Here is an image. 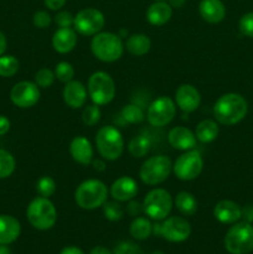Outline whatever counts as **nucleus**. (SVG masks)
Segmentation results:
<instances>
[{
	"mask_svg": "<svg viewBox=\"0 0 253 254\" xmlns=\"http://www.w3.org/2000/svg\"><path fill=\"white\" fill-rule=\"evenodd\" d=\"M151 254H164V253L160 252V251H155V252H153Z\"/></svg>",
	"mask_w": 253,
	"mask_h": 254,
	"instance_id": "864d4df0",
	"label": "nucleus"
},
{
	"mask_svg": "<svg viewBox=\"0 0 253 254\" xmlns=\"http://www.w3.org/2000/svg\"><path fill=\"white\" fill-rule=\"evenodd\" d=\"M102 207H103V215L107 220L117 222L123 218L124 210L121 203L116 202V201H106Z\"/></svg>",
	"mask_w": 253,
	"mask_h": 254,
	"instance_id": "473e14b6",
	"label": "nucleus"
},
{
	"mask_svg": "<svg viewBox=\"0 0 253 254\" xmlns=\"http://www.w3.org/2000/svg\"><path fill=\"white\" fill-rule=\"evenodd\" d=\"M15 166V159L9 151L0 149V179H6L14 173Z\"/></svg>",
	"mask_w": 253,
	"mask_h": 254,
	"instance_id": "7c9ffc66",
	"label": "nucleus"
},
{
	"mask_svg": "<svg viewBox=\"0 0 253 254\" xmlns=\"http://www.w3.org/2000/svg\"><path fill=\"white\" fill-rule=\"evenodd\" d=\"M89 254H113V253H112L109 250H107V248L98 246V247H94L93 250L89 252Z\"/></svg>",
	"mask_w": 253,
	"mask_h": 254,
	"instance_id": "09e8293b",
	"label": "nucleus"
},
{
	"mask_svg": "<svg viewBox=\"0 0 253 254\" xmlns=\"http://www.w3.org/2000/svg\"><path fill=\"white\" fill-rule=\"evenodd\" d=\"M173 170V164L169 156L155 155L146 159L140 166L139 176L146 185H159L164 183Z\"/></svg>",
	"mask_w": 253,
	"mask_h": 254,
	"instance_id": "0eeeda50",
	"label": "nucleus"
},
{
	"mask_svg": "<svg viewBox=\"0 0 253 254\" xmlns=\"http://www.w3.org/2000/svg\"><path fill=\"white\" fill-rule=\"evenodd\" d=\"M151 41L146 35L134 34L126 39V49L133 56H143L150 51Z\"/></svg>",
	"mask_w": 253,
	"mask_h": 254,
	"instance_id": "393cba45",
	"label": "nucleus"
},
{
	"mask_svg": "<svg viewBox=\"0 0 253 254\" xmlns=\"http://www.w3.org/2000/svg\"><path fill=\"white\" fill-rule=\"evenodd\" d=\"M213 216L216 220L225 225L236 223L241 218V207L231 200H222L213 207Z\"/></svg>",
	"mask_w": 253,
	"mask_h": 254,
	"instance_id": "412c9836",
	"label": "nucleus"
},
{
	"mask_svg": "<svg viewBox=\"0 0 253 254\" xmlns=\"http://www.w3.org/2000/svg\"><path fill=\"white\" fill-rule=\"evenodd\" d=\"M96 146L102 158L111 161L117 160L124 151L123 136L116 127H102L96 134Z\"/></svg>",
	"mask_w": 253,
	"mask_h": 254,
	"instance_id": "39448f33",
	"label": "nucleus"
},
{
	"mask_svg": "<svg viewBox=\"0 0 253 254\" xmlns=\"http://www.w3.org/2000/svg\"><path fill=\"white\" fill-rule=\"evenodd\" d=\"M10 129V121L5 116H0V136L5 135Z\"/></svg>",
	"mask_w": 253,
	"mask_h": 254,
	"instance_id": "a18cd8bd",
	"label": "nucleus"
},
{
	"mask_svg": "<svg viewBox=\"0 0 253 254\" xmlns=\"http://www.w3.org/2000/svg\"><path fill=\"white\" fill-rule=\"evenodd\" d=\"M60 254H84V253L81 248L74 247V246H69V247H64L63 250L60 252Z\"/></svg>",
	"mask_w": 253,
	"mask_h": 254,
	"instance_id": "49530a36",
	"label": "nucleus"
},
{
	"mask_svg": "<svg viewBox=\"0 0 253 254\" xmlns=\"http://www.w3.org/2000/svg\"><path fill=\"white\" fill-rule=\"evenodd\" d=\"M141 212H143V205L139 203L138 201L130 200V202H129L128 206H126V213L133 216V217H136V216L140 215Z\"/></svg>",
	"mask_w": 253,
	"mask_h": 254,
	"instance_id": "79ce46f5",
	"label": "nucleus"
},
{
	"mask_svg": "<svg viewBox=\"0 0 253 254\" xmlns=\"http://www.w3.org/2000/svg\"><path fill=\"white\" fill-rule=\"evenodd\" d=\"M30 225L39 231H47L55 226L57 221V211L54 203L46 197L34 198L26 210Z\"/></svg>",
	"mask_w": 253,
	"mask_h": 254,
	"instance_id": "7ed1b4c3",
	"label": "nucleus"
},
{
	"mask_svg": "<svg viewBox=\"0 0 253 254\" xmlns=\"http://www.w3.org/2000/svg\"><path fill=\"white\" fill-rule=\"evenodd\" d=\"M203 160L197 150H188L181 154L173 165V171L179 180L191 181L198 178L202 171Z\"/></svg>",
	"mask_w": 253,
	"mask_h": 254,
	"instance_id": "9d476101",
	"label": "nucleus"
},
{
	"mask_svg": "<svg viewBox=\"0 0 253 254\" xmlns=\"http://www.w3.org/2000/svg\"><path fill=\"white\" fill-rule=\"evenodd\" d=\"M241 218H243L245 222H253V206L248 205L241 208Z\"/></svg>",
	"mask_w": 253,
	"mask_h": 254,
	"instance_id": "37998d69",
	"label": "nucleus"
},
{
	"mask_svg": "<svg viewBox=\"0 0 253 254\" xmlns=\"http://www.w3.org/2000/svg\"><path fill=\"white\" fill-rule=\"evenodd\" d=\"M169 144L176 150H192L196 146V135L195 133L185 127H175L171 129L168 134Z\"/></svg>",
	"mask_w": 253,
	"mask_h": 254,
	"instance_id": "f3484780",
	"label": "nucleus"
},
{
	"mask_svg": "<svg viewBox=\"0 0 253 254\" xmlns=\"http://www.w3.org/2000/svg\"><path fill=\"white\" fill-rule=\"evenodd\" d=\"M87 89L83 84L79 81H72L67 82L64 86L63 92H62V97H63L64 103L68 107L73 109H78L84 106L87 101Z\"/></svg>",
	"mask_w": 253,
	"mask_h": 254,
	"instance_id": "6ab92c4d",
	"label": "nucleus"
},
{
	"mask_svg": "<svg viewBox=\"0 0 253 254\" xmlns=\"http://www.w3.org/2000/svg\"><path fill=\"white\" fill-rule=\"evenodd\" d=\"M102 112L99 109V107L97 104H91V106H87L86 108L82 112V122L83 124H86L87 127H93L101 121Z\"/></svg>",
	"mask_w": 253,
	"mask_h": 254,
	"instance_id": "f704fd0d",
	"label": "nucleus"
},
{
	"mask_svg": "<svg viewBox=\"0 0 253 254\" xmlns=\"http://www.w3.org/2000/svg\"><path fill=\"white\" fill-rule=\"evenodd\" d=\"M218 129L217 123L212 119H205V121L200 122L196 127L195 135L197 140H200L201 143H211V141L215 140L218 135Z\"/></svg>",
	"mask_w": 253,
	"mask_h": 254,
	"instance_id": "a878e982",
	"label": "nucleus"
},
{
	"mask_svg": "<svg viewBox=\"0 0 253 254\" xmlns=\"http://www.w3.org/2000/svg\"><path fill=\"white\" fill-rule=\"evenodd\" d=\"M20 64L16 57L11 56V55L0 56V77H4V78L12 77L17 73Z\"/></svg>",
	"mask_w": 253,
	"mask_h": 254,
	"instance_id": "c756f323",
	"label": "nucleus"
},
{
	"mask_svg": "<svg viewBox=\"0 0 253 254\" xmlns=\"http://www.w3.org/2000/svg\"><path fill=\"white\" fill-rule=\"evenodd\" d=\"M191 235V226L185 218L173 216L160 225V236L173 243H180L188 240Z\"/></svg>",
	"mask_w": 253,
	"mask_h": 254,
	"instance_id": "4468645a",
	"label": "nucleus"
},
{
	"mask_svg": "<svg viewBox=\"0 0 253 254\" xmlns=\"http://www.w3.org/2000/svg\"><path fill=\"white\" fill-rule=\"evenodd\" d=\"M77 35L71 27H60L52 36V46L59 54H68L76 47Z\"/></svg>",
	"mask_w": 253,
	"mask_h": 254,
	"instance_id": "aec40b11",
	"label": "nucleus"
},
{
	"mask_svg": "<svg viewBox=\"0 0 253 254\" xmlns=\"http://www.w3.org/2000/svg\"><path fill=\"white\" fill-rule=\"evenodd\" d=\"M0 254H11V252L5 245H0Z\"/></svg>",
	"mask_w": 253,
	"mask_h": 254,
	"instance_id": "603ef678",
	"label": "nucleus"
},
{
	"mask_svg": "<svg viewBox=\"0 0 253 254\" xmlns=\"http://www.w3.org/2000/svg\"><path fill=\"white\" fill-rule=\"evenodd\" d=\"M74 16H72V14L69 11H60L57 12L56 16H55V22L57 24V26L60 27H71L73 26Z\"/></svg>",
	"mask_w": 253,
	"mask_h": 254,
	"instance_id": "a19ab883",
	"label": "nucleus"
},
{
	"mask_svg": "<svg viewBox=\"0 0 253 254\" xmlns=\"http://www.w3.org/2000/svg\"><path fill=\"white\" fill-rule=\"evenodd\" d=\"M155 1H163V0H155Z\"/></svg>",
	"mask_w": 253,
	"mask_h": 254,
	"instance_id": "5fc2aeb1",
	"label": "nucleus"
},
{
	"mask_svg": "<svg viewBox=\"0 0 253 254\" xmlns=\"http://www.w3.org/2000/svg\"><path fill=\"white\" fill-rule=\"evenodd\" d=\"M138 193V184L133 178L122 176L117 179L111 186V195L119 202H126L133 200Z\"/></svg>",
	"mask_w": 253,
	"mask_h": 254,
	"instance_id": "dca6fc26",
	"label": "nucleus"
},
{
	"mask_svg": "<svg viewBox=\"0 0 253 254\" xmlns=\"http://www.w3.org/2000/svg\"><path fill=\"white\" fill-rule=\"evenodd\" d=\"M55 72H52L49 68H41L36 72L35 74V83L40 87V88H49L52 86L55 81Z\"/></svg>",
	"mask_w": 253,
	"mask_h": 254,
	"instance_id": "e433bc0d",
	"label": "nucleus"
},
{
	"mask_svg": "<svg viewBox=\"0 0 253 254\" xmlns=\"http://www.w3.org/2000/svg\"><path fill=\"white\" fill-rule=\"evenodd\" d=\"M113 254H143V251L135 243L124 241L117 246Z\"/></svg>",
	"mask_w": 253,
	"mask_h": 254,
	"instance_id": "58836bf2",
	"label": "nucleus"
},
{
	"mask_svg": "<svg viewBox=\"0 0 253 254\" xmlns=\"http://www.w3.org/2000/svg\"><path fill=\"white\" fill-rule=\"evenodd\" d=\"M55 76L59 81L67 83V82L72 81L74 77V68L71 64L66 61H62L56 64L55 67Z\"/></svg>",
	"mask_w": 253,
	"mask_h": 254,
	"instance_id": "c9c22d12",
	"label": "nucleus"
},
{
	"mask_svg": "<svg viewBox=\"0 0 253 254\" xmlns=\"http://www.w3.org/2000/svg\"><path fill=\"white\" fill-rule=\"evenodd\" d=\"M175 103L185 113L195 112L201 103L200 92L192 84H181L175 92Z\"/></svg>",
	"mask_w": 253,
	"mask_h": 254,
	"instance_id": "2eb2a0df",
	"label": "nucleus"
},
{
	"mask_svg": "<svg viewBox=\"0 0 253 254\" xmlns=\"http://www.w3.org/2000/svg\"><path fill=\"white\" fill-rule=\"evenodd\" d=\"M185 1L186 0H169V4H170L171 7H176V9H179V7L184 6Z\"/></svg>",
	"mask_w": 253,
	"mask_h": 254,
	"instance_id": "3c124183",
	"label": "nucleus"
},
{
	"mask_svg": "<svg viewBox=\"0 0 253 254\" xmlns=\"http://www.w3.org/2000/svg\"><path fill=\"white\" fill-rule=\"evenodd\" d=\"M6 46H7L6 37H5V35L0 31V56H2L4 52L6 51Z\"/></svg>",
	"mask_w": 253,
	"mask_h": 254,
	"instance_id": "de8ad7c7",
	"label": "nucleus"
},
{
	"mask_svg": "<svg viewBox=\"0 0 253 254\" xmlns=\"http://www.w3.org/2000/svg\"><path fill=\"white\" fill-rule=\"evenodd\" d=\"M74 30L83 36H94L104 26V15L99 10L87 7L77 12L73 21Z\"/></svg>",
	"mask_w": 253,
	"mask_h": 254,
	"instance_id": "f8f14e48",
	"label": "nucleus"
},
{
	"mask_svg": "<svg viewBox=\"0 0 253 254\" xmlns=\"http://www.w3.org/2000/svg\"><path fill=\"white\" fill-rule=\"evenodd\" d=\"M122 118L130 124H139L145 119L144 112L136 104H128L122 109Z\"/></svg>",
	"mask_w": 253,
	"mask_h": 254,
	"instance_id": "2f4dec72",
	"label": "nucleus"
},
{
	"mask_svg": "<svg viewBox=\"0 0 253 254\" xmlns=\"http://www.w3.org/2000/svg\"><path fill=\"white\" fill-rule=\"evenodd\" d=\"M198 12L205 21L218 24L226 16V7L221 0H201Z\"/></svg>",
	"mask_w": 253,
	"mask_h": 254,
	"instance_id": "4be33fe9",
	"label": "nucleus"
},
{
	"mask_svg": "<svg viewBox=\"0 0 253 254\" xmlns=\"http://www.w3.org/2000/svg\"><path fill=\"white\" fill-rule=\"evenodd\" d=\"M94 56L102 62L118 61L124 51V45L119 35L113 32H98L91 42Z\"/></svg>",
	"mask_w": 253,
	"mask_h": 254,
	"instance_id": "20e7f679",
	"label": "nucleus"
},
{
	"mask_svg": "<svg viewBox=\"0 0 253 254\" xmlns=\"http://www.w3.org/2000/svg\"><path fill=\"white\" fill-rule=\"evenodd\" d=\"M175 206L184 216H193L197 211V201L188 191H181L176 195Z\"/></svg>",
	"mask_w": 253,
	"mask_h": 254,
	"instance_id": "bb28decb",
	"label": "nucleus"
},
{
	"mask_svg": "<svg viewBox=\"0 0 253 254\" xmlns=\"http://www.w3.org/2000/svg\"><path fill=\"white\" fill-rule=\"evenodd\" d=\"M150 146H151L150 139H149L146 135L140 134V135L134 136V138L129 141L128 150L134 158H143V156H145L146 154L149 153Z\"/></svg>",
	"mask_w": 253,
	"mask_h": 254,
	"instance_id": "c85d7f7f",
	"label": "nucleus"
},
{
	"mask_svg": "<svg viewBox=\"0 0 253 254\" xmlns=\"http://www.w3.org/2000/svg\"><path fill=\"white\" fill-rule=\"evenodd\" d=\"M92 164H93V168L96 169L97 171H104L106 170V164L102 160L97 159V160H92Z\"/></svg>",
	"mask_w": 253,
	"mask_h": 254,
	"instance_id": "8fccbe9b",
	"label": "nucleus"
},
{
	"mask_svg": "<svg viewBox=\"0 0 253 254\" xmlns=\"http://www.w3.org/2000/svg\"><path fill=\"white\" fill-rule=\"evenodd\" d=\"M51 21L52 19L50 16V14L47 11H44V10L36 11L34 14V17H32V22L39 29H46V27L50 26Z\"/></svg>",
	"mask_w": 253,
	"mask_h": 254,
	"instance_id": "ea45409f",
	"label": "nucleus"
},
{
	"mask_svg": "<svg viewBox=\"0 0 253 254\" xmlns=\"http://www.w3.org/2000/svg\"><path fill=\"white\" fill-rule=\"evenodd\" d=\"M87 92L94 104L106 106L111 103L116 96V83L111 74L103 71H97L89 77Z\"/></svg>",
	"mask_w": 253,
	"mask_h": 254,
	"instance_id": "6e6552de",
	"label": "nucleus"
},
{
	"mask_svg": "<svg viewBox=\"0 0 253 254\" xmlns=\"http://www.w3.org/2000/svg\"><path fill=\"white\" fill-rule=\"evenodd\" d=\"M173 15V7L166 1H155L146 10V20L154 26H163Z\"/></svg>",
	"mask_w": 253,
	"mask_h": 254,
	"instance_id": "b1692460",
	"label": "nucleus"
},
{
	"mask_svg": "<svg viewBox=\"0 0 253 254\" xmlns=\"http://www.w3.org/2000/svg\"><path fill=\"white\" fill-rule=\"evenodd\" d=\"M176 114V104L170 97L161 96L154 99L146 112V119L153 127H165Z\"/></svg>",
	"mask_w": 253,
	"mask_h": 254,
	"instance_id": "9b49d317",
	"label": "nucleus"
},
{
	"mask_svg": "<svg viewBox=\"0 0 253 254\" xmlns=\"http://www.w3.org/2000/svg\"><path fill=\"white\" fill-rule=\"evenodd\" d=\"M173 208V197L164 189H154L143 201V212L154 221L165 220Z\"/></svg>",
	"mask_w": 253,
	"mask_h": 254,
	"instance_id": "1a4fd4ad",
	"label": "nucleus"
},
{
	"mask_svg": "<svg viewBox=\"0 0 253 254\" xmlns=\"http://www.w3.org/2000/svg\"><path fill=\"white\" fill-rule=\"evenodd\" d=\"M36 191L41 197L49 198L56 191V183L50 176H42L36 183Z\"/></svg>",
	"mask_w": 253,
	"mask_h": 254,
	"instance_id": "72a5a7b5",
	"label": "nucleus"
},
{
	"mask_svg": "<svg viewBox=\"0 0 253 254\" xmlns=\"http://www.w3.org/2000/svg\"><path fill=\"white\" fill-rule=\"evenodd\" d=\"M240 31L245 36L253 37V12H247L240 20Z\"/></svg>",
	"mask_w": 253,
	"mask_h": 254,
	"instance_id": "4c0bfd02",
	"label": "nucleus"
},
{
	"mask_svg": "<svg viewBox=\"0 0 253 254\" xmlns=\"http://www.w3.org/2000/svg\"><path fill=\"white\" fill-rule=\"evenodd\" d=\"M69 154L76 163L89 165L93 160V148L86 136H74L69 144Z\"/></svg>",
	"mask_w": 253,
	"mask_h": 254,
	"instance_id": "a211bd4d",
	"label": "nucleus"
},
{
	"mask_svg": "<svg viewBox=\"0 0 253 254\" xmlns=\"http://www.w3.org/2000/svg\"><path fill=\"white\" fill-rule=\"evenodd\" d=\"M248 112L247 101L238 93H226L216 101L213 116L223 126H233L242 121Z\"/></svg>",
	"mask_w": 253,
	"mask_h": 254,
	"instance_id": "f257e3e1",
	"label": "nucleus"
},
{
	"mask_svg": "<svg viewBox=\"0 0 253 254\" xmlns=\"http://www.w3.org/2000/svg\"><path fill=\"white\" fill-rule=\"evenodd\" d=\"M108 197V189L102 181L89 179L79 184L74 191V201L83 210H96L102 207Z\"/></svg>",
	"mask_w": 253,
	"mask_h": 254,
	"instance_id": "f03ea898",
	"label": "nucleus"
},
{
	"mask_svg": "<svg viewBox=\"0 0 253 254\" xmlns=\"http://www.w3.org/2000/svg\"><path fill=\"white\" fill-rule=\"evenodd\" d=\"M10 99L19 108H31L40 99V87L34 82H19L12 87Z\"/></svg>",
	"mask_w": 253,
	"mask_h": 254,
	"instance_id": "ddd939ff",
	"label": "nucleus"
},
{
	"mask_svg": "<svg viewBox=\"0 0 253 254\" xmlns=\"http://www.w3.org/2000/svg\"><path fill=\"white\" fill-rule=\"evenodd\" d=\"M129 232H130L131 237L135 238V240L144 241L150 237V235L153 233V225H151L148 218L136 217L130 223Z\"/></svg>",
	"mask_w": 253,
	"mask_h": 254,
	"instance_id": "cd10ccee",
	"label": "nucleus"
},
{
	"mask_svg": "<svg viewBox=\"0 0 253 254\" xmlns=\"http://www.w3.org/2000/svg\"><path fill=\"white\" fill-rule=\"evenodd\" d=\"M225 247L231 254H248L252 252L253 226L245 221L232 226L226 233Z\"/></svg>",
	"mask_w": 253,
	"mask_h": 254,
	"instance_id": "423d86ee",
	"label": "nucleus"
},
{
	"mask_svg": "<svg viewBox=\"0 0 253 254\" xmlns=\"http://www.w3.org/2000/svg\"><path fill=\"white\" fill-rule=\"evenodd\" d=\"M44 2L50 10H60L66 4V0H44Z\"/></svg>",
	"mask_w": 253,
	"mask_h": 254,
	"instance_id": "c03bdc74",
	"label": "nucleus"
},
{
	"mask_svg": "<svg viewBox=\"0 0 253 254\" xmlns=\"http://www.w3.org/2000/svg\"><path fill=\"white\" fill-rule=\"evenodd\" d=\"M21 232L20 222L9 215L0 216V245H10L19 238Z\"/></svg>",
	"mask_w": 253,
	"mask_h": 254,
	"instance_id": "5701e85b",
	"label": "nucleus"
}]
</instances>
